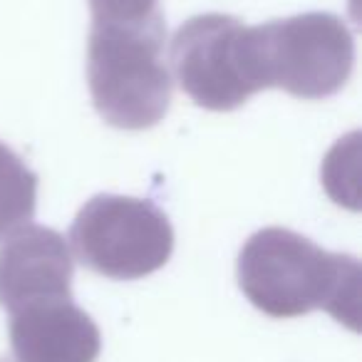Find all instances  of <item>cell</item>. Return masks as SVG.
Segmentation results:
<instances>
[{"mask_svg":"<svg viewBox=\"0 0 362 362\" xmlns=\"http://www.w3.org/2000/svg\"><path fill=\"white\" fill-rule=\"evenodd\" d=\"M0 362H6V360H0Z\"/></svg>","mask_w":362,"mask_h":362,"instance_id":"cell-10","label":"cell"},{"mask_svg":"<svg viewBox=\"0 0 362 362\" xmlns=\"http://www.w3.org/2000/svg\"><path fill=\"white\" fill-rule=\"evenodd\" d=\"M37 209V174L0 141V243L33 221Z\"/></svg>","mask_w":362,"mask_h":362,"instance_id":"cell-8","label":"cell"},{"mask_svg":"<svg viewBox=\"0 0 362 362\" xmlns=\"http://www.w3.org/2000/svg\"><path fill=\"white\" fill-rule=\"evenodd\" d=\"M72 273L65 238L28 223L0 246V308L13 313L37 300L72 298Z\"/></svg>","mask_w":362,"mask_h":362,"instance_id":"cell-6","label":"cell"},{"mask_svg":"<svg viewBox=\"0 0 362 362\" xmlns=\"http://www.w3.org/2000/svg\"><path fill=\"white\" fill-rule=\"evenodd\" d=\"M77 261L112 281H136L166 266L174 228L156 204L100 194L80 209L70 228Z\"/></svg>","mask_w":362,"mask_h":362,"instance_id":"cell-4","label":"cell"},{"mask_svg":"<svg viewBox=\"0 0 362 362\" xmlns=\"http://www.w3.org/2000/svg\"><path fill=\"white\" fill-rule=\"evenodd\" d=\"M238 286L268 317L288 320L327 310L337 322L357 330L360 263L330 253L291 228L256 231L238 253Z\"/></svg>","mask_w":362,"mask_h":362,"instance_id":"cell-1","label":"cell"},{"mask_svg":"<svg viewBox=\"0 0 362 362\" xmlns=\"http://www.w3.org/2000/svg\"><path fill=\"white\" fill-rule=\"evenodd\" d=\"M171 70L194 105L231 112L261 92L251 28L223 13L189 18L169 47Z\"/></svg>","mask_w":362,"mask_h":362,"instance_id":"cell-5","label":"cell"},{"mask_svg":"<svg viewBox=\"0 0 362 362\" xmlns=\"http://www.w3.org/2000/svg\"><path fill=\"white\" fill-rule=\"evenodd\" d=\"M92 23H136L156 16V0H90Z\"/></svg>","mask_w":362,"mask_h":362,"instance_id":"cell-9","label":"cell"},{"mask_svg":"<svg viewBox=\"0 0 362 362\" xmlns=\"http://www.w3.org/2000/svg\"><path fill=\"white\" fill-rule=\"evenodd\" d=\"M164 13L136 23H92L87 85L107 124L141 132L166 117L174 82L164 60Z\"/></svg>","mask_w":362,"mask_h":362,"instance_id":"cell-2","label":"cell"},{"mask_svg":"<svg viewBox=\"0 0 362 362\" xmlns=\"http://www.w3.org/2000/svg\"><path fill=\"white\" fill-rule=\"evenodd\" d=\"M253 60L263 90L278 87L298 100L332 97L347 85L355 40L332 13H303L251 28Z\"/></svg>","mask_w":362,"mask_h":362,"instance_id":"cell-3","label":"cell"},{"mask_svg":"<svg viewBox=\"0 0 362 362\" xmlns=\"http://www.w3.org/2000/svg\"><path fill=\"white\" fill-rule=\"evenodd\" d=\"M11 347L18 362H95L102 335L72 298H55L11 313Z\"/></svg>","mask_w":362,"mask_h":362,"instance_id":"cell-7","label":"cell"}]
</instances>
